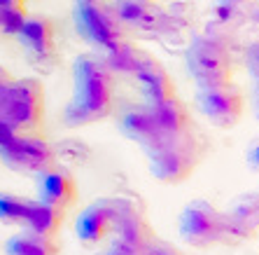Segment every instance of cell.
<instances>
[{"instance_id": "6da1fadb", "label": "cell", "mask_w": 259, "mask_h": 255, "mask_svg": "<svg viewBox=\"0 0 259 255\" xmlns=\"http://www.w3.org/2000/svg\"><path fill=\"white\" fill-rule=\"evenodd\" d=\"M115 75L108 70L101 56L79 54L72 63V98L66 105L63 122L72 129L87 127L94 122H101L112 113V87Z\"/></svg>"}, {"instance_id": "7a4b0ae2", "label": "cell", "mask_w": 259, "mask_h": 255, "mask_svg": "<svg viewBox=\"0 0 259 255\" xmlns=\"http://www.w3.org/2000/svg\"><path fill=\"white\" fill-rule=\"evenodd\" d=\"M0 120L17 134H37L45 122L42 82L37 78H21L0 87Z\"/></svg>"}, {"instance_id": "3957f363", "label": "cell", "mask_w": 259, "mask_h": 255, "mask_svg": "<svg viewBox=\"0 0 259 255\" xmlns=\"http://www.w3.org/2000/svg\"><path fill=\"white\" fill-rule=\"evenodd\" d=\"M185 61L196 87L222 85L234 78V49L222 38L208 33L192 35L185 49Z\"/></svg>"}, {"instance_id": "277c9868", "label": "cell", "mask_w": 259, "mask_h": 255, "mask_svg": "<svg viewBox=\"0 0 259 255\" xmlns=\"http://www.w3.org/2000/svg\"><path fill=\"white\" fill-rule=\"evenodd\" d=\"M72 19L79 38L103 54L126 43V28L121 26L108 0H77Z\"/></svg>"}, {"instance_id": "5b68a950", "label": "cell", "mask_w": 259, "mask_h": 255, "mask_svg": "<svg viewBox=\"0 0 259 255\" xmlns=\"http://www.w3.org/2000/svg\"><path fill=\"white\" fill-rule=\"evenodd\" d=\"M145 152L150 159V173L166 185H178V183L187 180L196 171L201 155H203L192 131L178 136V138L163 140Z\"/></svg>"}, {"instance_id": "8992f818", "label": "cell", "mask_w": 259, "mask_h": 255, "mask_svg": "<svg viewBox=\"0 0 259 255\" xmlns=\"http://www.w3.org/2000/svg\"><path fill=\"white\" fill-rule=\"evenodd\" d=\"M128 204H131V195L103 197V199L91 201L75 220V234H77L79 243L98 246L110 234H115L117 223Z\"/></svg>"}, {"instance_id": "52a82bcc", "label": "cell", "mask_w": 259, "mask_h": 255, "mask_svg": "<svg viewBox=\"0 0 259 255\" xmlns=\"http://www.w3.org/2000/svg\"><path fill=\"white\" fill-rule=\"evenodd\" d=\"M196 105L212 127L231 129L241 122L245 98L241 87H236L234 82H222V85L196 87Z\"/></svg>"}, {"instance_id": "ba28073f", "label": "cell", "mask_w": 259, "mask_h": 255, "mask_svg": "<svg viewBox=\"0 0 259 255\" xmlns=\"http://www.w3.org/2000/svg\"><path fill=\"white\" fill-rule=\"evenodd\" d=\"M0 159L7 169L24 176H40L49 166H54V148L42 136L35 134H17L12 143L0 150Z\"/></svg>"}, {"instance_id": "9c48e42d", "label": "cell", "mask_w": 259, "mask_h": 255, "mask_svg": "<svg viewBox=\"0 0 259 255\" xmlns=\"http://www.w3.org/2000/svg\"><path fill=\"white\" fill-rule=\"evenodd\" d=\"M222 213L205 199H194L182 208L178 230L180 239L192 248H210L220 243Z\"/></svg>"}, {"instance_id": "30bf717a", "label": "cell", "mask_w": 259, "mask_h": 255, "mask_svg": "<svg viewBox=\"0 0 259 255\" xmlns=\"http://www.w3.org/2000/svg\"><path fill=\"white\" fill-rule=\"evenodd\" d=\"M110 5L124 28L138 30V33L157 35V30L166 21V10L157 0H112Z\"/></svg>"}, {"instance_id": "8fae6325", "label": "cell", "mask_w": 259, "mask_h": 255, "mask_svg": "<svg viewBox=\"0 0 259 255\" xmlns=\"http://www.w3.org/2000/svg\"><path fill=\"white\" fill-rule=\"evenodd\" d=\"M119 129L128 140L138 143L143 150H150V148H154L166 140L157 124L154 110L147 103L131 105V108L124 110V115H121V120H119Z\"/></svg>"}, {"instance_id": "7c38bea8", "label": "cell", "mask_w": 259, "mask_h": 255, "mask_svg": "<svg viewBox=\"0 0 259 255\" xmlns=\"http://www.w3.org/2000/svg\"><path fill=\"white\" fill-rule=\"evenodd\" d=\"M75 197H77L75 178L63 166H49L37 176V201H45L59 211H68L75 204Z\"/></svg>"}, {"instance_id": "4fadbf2b", "label": "cell", "mask_w": 259, "mask_h": 255, "mask_svg": "<svg viewBox=\"0 0 259 255\" xmlns=\"http://www.w3.org/2000/svg\"><path fill=\"white\" fill-rule=\"evenodd\" d=\"M133 80H136L140 96L145 98L147 105H159L175 96V85H173V80H170L168 70L154 56L133 75Z\"/></svg>"}, {"instance_id": "5bb4252c", "label": "cell", "mask_w": 259, "mask_h": 255, "mask_svg": "<svg viewBox=\"0 0 259 255\" xmlns=\"http://www.w3.org/2000/svg\"><path fill=\"white\" fill-rule=\"evenodd\" d=\"M101 59L112 75H126V78H133V75L138 73L140 68L152 59V54L145 52V49H140V47H136V45H131L126 40V43L117 45L115 49L105 52Z\"/></svg>"}, {"instance_id": "9a60e30c", "label": "cell", "mask_w": 259, "mask_h": 255, "mask_svg": "<svg viewBox=\"0 0 259 255\" xmlns=\"http://www.w3.org/2000/svg\"><path fill=\"white\" fill-rule=\"evenodd\" d=\"M63 225V211L49 206L45 201L30 199V206L26 211L24 218V232H30V234H37V237H47L52 239L56 232Z\"/></svg>"}, {"instance_id": "2e32d148", "label": "cell", "mask_w": 259, "mask_h": 255, "mask_svg": "<svg viewBox=\"0 0 259 255\" xmlns=\"http://www.w3.org/2000/svg\"><path fill=\"white\" fill-rule=\"evenodd\" d=\"M17 38L28 49V54L54 52V24L45 17H26Z\"/></svg>"}, {"instance_id": "e0dca14e", "label": "cell", "mask_w": 259, "mask_h": 255, "mask_svg": "<svg viewBox=\"0 0 259 255\" xmlns=\"http://www.w3.org/2000/svg\"><path fill=\"white\" fill-rule=\"evenodd\" d=\"M154 110V117H157V124L161 129L163 138H178V136L187 134L189 131V113L187 105L182 103L178 96L168 98L159 105H152Z\"/></svg>"}, {"instance_id": "ac0fdd59", "label": "cell", "mask_w": 259, "mask_h": 255, "mask_svg": "<svg viewBox=\"0 0 259 255\" xmlns=\"http://www.w3.org/2000/svg\"><path fill=\"white\" fill-rule=\"evenodd\" d=\"M245 19H247L245 7L215 5L212 12L208 14V21H205V33H208V35H215V38H222V40L229 43V38L245 24Z\"/></svg>"}, {"instance_id": "d6986e66", "label": "cell", "mask_w": 259, "mask_h": 255, "mask_svg": "<svg viewBox=\"0 0 259 255\" xmlns=\"http://www.w3.org/2000/svg\"><path fill=\"white\" fill-rule=\"evenodd\" d=\"M7 255H56V246L52 239L37 237L30 232H19L7 239L5 243Z\"/></svg>"}, {"instance_id": "ffe728a7", "label": "cell", "mask_w": 259, "mask_h": 255, "mask_svg": "<svg viewBox=\"0 0 259 255\" xmlns=\"http://www.w3.org/2000/svg\"><path fill=\"white\" fill-rule=\"evenodd\" d=\"M257 234V227H252L245 220L231 215L229 211L222 213V227H220V243L224 246H241V243L250 241Z\"/></svg>"}, {"instance_id": "44dd1931", "label": "cell", "mask_w": 259, "mask_h": 255, "mask_svg": "<svg viewBox=\"0 0 259 255\" xmlns=\"http://www.w3.org/2000/svg\"><path fill=\"white\" fill-rule=\"evenodd\" d=\"M28 206L30 199H26V197L12 195V192H0V223L21 227Z\"/></svg>"}, {"instance_id": "7402d4cb", "label": "cell", "mask_w": 259, "mask_h": 255, "mask_svg": "<svg viewBox=\"0 0 259 255\" xmlns=\"http://www.w3.org/2000/svg\"><path fill=\"white\" fill-rule=\"evenodd\" d=\"M229 213H231V215H236V218L245 220V223H250L252 227H257V230H259V195H243V197H238V199L231 204Z\"/></svg>"}, {"instance_id": "603a6c76", "label": "cell", "mask_w": 259, "mask_h": 255, "mask_svg": "<svg viewBox=\"0 0 259 255\" xmlns=\"http://www.w3.org/2000/svg\"><path fill=\"white\" fill-rule=\"evenodd\" d=\"M26 10L24 5H10V7H0V30L7 35H17L21 26L26 21Z\"/></svg>"}, {"instance_id": "cb8c5ba5", "label": "cell", "mask_w": 259, "mask_h": 255, "mask_svg": "<svg viewBox=\"0 0 259 255\" xmlns=\"http://www.w3.org/2000/svg\"><path fill=\"white\" fill-rule=\"evenodd\" d=\"M243 63H245L250 78L259 82V38H254L252 43L243 49Z\"/></svg>"}, {"instance_id": "d4e9b609", "label": "cell", "mask_w": 259, "mask_h": 255, "mask_svg": "<svg viewBox=\"0 0 259 255\" xmlns=\"http://www.w3.org/2000/svg\"><path fill=\"white\" fill-rule=\"evenodd\" d=\"M145 253V246L140 243H133V241H126V239H119L115 237L110 241L108 250L103 255H143Z\"/></svg>"}, {"instance_id": "484cf974", "label": "cell", "mask_w": 259, "mask_h": 255, "mask_svg": "<svg viewBox=\"0 0 259 255\" xmlns=\"http://www.w3.org/2000/svg\"><path fill=\"white\" fill-rule=\"evenodd\" d=\"M28 63L35 68L37 73L49 75V73H54V70H56V66H59V59H56L54 52H45V54H30Z\"/></svg>"}, {"instance_id": "4316f807", "label": "cell", "mask_w": 259, "mask_h": 255, "mask_svg": "<svg viewBox=\"0 0 259 255\" xmlns=\"http://www.w3.org/2000/svg\"><path fill=\"white\" fill-rule=\"evenodd\" d=\"M170 7L166 10L168 17L182 19V21H189L192 24V14H194V0H168Z\"/></svg>"}, {"instance_id": "83f0119b", "label": "cell", "mask_w": 259, "mask_h": 255, "mask_svg": "<svg viewBox=\"0 0 259 255\" xmlns=\"http://www.w3.org/2000/svg\"><path fill=\"white\" fill-rule=\"evenodd\" d=\"M143 255H185V253H182L180 248H175L173 243L152 237L150 241H147V246H145V253Z\"/></svg>"}, {"instance_id": "f1b7e54d", "label": "cell", "mask_w": 259, "mask_h": 255, "mask_svg": "<svg viewBox=\"0 0 259 255\" xmlns=\"http://www.w3.org/2000/svg\"><path fill=\"white\" fill-rule=\"evenodd\" d=\"M245 162L247 166L254 171V173H259V138H254L250 145H247L245 150Z\"/></svg>"}, {"instance_id": "f546056e", "label": "cell", "mask_w": 259, "mask_h": 255, "mask_svg": "<svg viewBox=\"0 0 259 255\" xmlns=\"http://www.w3.org/2000/svg\"><path fill=\"white\" fill-rule=\"evenodd\" d=\"M14 136H17V131H14V129L10 127L7 122L0 120V150H3V148H5L7 143H12Z\"/></svg>"}, {"instance_id": "4dcf8cb0", "label": "cell", "mask_w": 259, "mask_h": 255, "mask_svg": "<svg viewBox=\"0 0 259 255\" xmlns=\"http://www.w3.org/2000/svg\"><path fill=\"white\" fill-rule=\"evenodd\" d=\"M245 12H247V19L259 26V0H252V3L245 7Z\"/></svg>"}, {"instance_id": "1f68e13d", "label": "cell", "mask_w": 259, "mask_h": 255, "mask_svg": "<svg viewBox=\"0 0 259 255\" xmlns=\"http://www.w3.org/2000/svg\"><path fill=\"white\" fill-rule=\"evenodd\" d=\"M252 0H215V5H224V7H247Z\"/></svg>"}, {"instance_id": "d6a6232c", "label": "cell", "mask_w": 259, "mask_h": 255, "mask_svg": "<svg viewBox=\"0 0 259 255\" xmlns=\"http://www.w3.org/2000/svg\"><path fill=\"white\" fill-rule=\"evenodd\" d=\"M254 115L259 120V82H254Z\"/></svg>"}, {"instance_id": "836d02e7", "label": "cell", "mask_w": 259, "mask_h": 255, "mask_svg": "<svg viewBox=\"0 0 259 255\" xmlns=\"http://www.w3.org/2000/svg\"><path fill=\"white\" fill-rule=\"evenodd\" d=\"M7 82H10V73H7L5 68L0 66V87H3V85H7Z\"/></svg>"}, {"instance_id": "e575fe53", "label": "cell", "mask_w": 259, "mask_h": 255, "mask_svg": "<svg viewBox=\"0 0 259 255\" xmlns=\"http://www.w3.org/2000/svg\"><path fill=\"white\" fill-rule=\"evenodd\" d=\"M10 5H24V0H0V7H10Z\"/></svg>"}]
</instances>
